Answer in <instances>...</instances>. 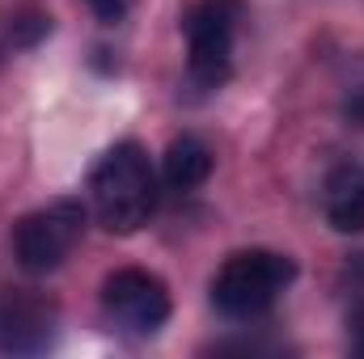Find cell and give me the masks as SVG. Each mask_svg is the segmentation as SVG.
Returning a JSON list of instances; mask_svg holds the SVG:
<instances>
[{
	"label": "cell",
	"mask_w": 364,
	"mask_h": 359,
	"mask_svg": "<svg viewBox=\"0 0 364 359\" xmlns=\"http://www.w3.org/2000/svg\"><path fill=\"white\" fill-rule=\"evenodd\" d=\"M90 211L93 220L114 233V237H132L149 224V216L157 211V190L161 178L149 161V153L136 140H119L110 144L90 170Z\"/></svg>",
	"instance_id": "cell-1"
},
{
	"label": "cell",
	"mask_w": 364,
	"mask_h": 359,
	"mask_svg": "<svg viewBox=\"0 0 364 359\" xmlns=\"http://www.w3.org/2000/svg\"><path fill=\"white\" fill-rule=\"evenodd\" d=\"M296 279V263L279 250H237L212 275V304L225 321H259Z\"/></svg>",
	"instance_id": "cell-2"
},
{
	"label": "cell",
	"mask_w": 364,
	"mask_h": 359,
	"mask_svg": "<svg viewBox=\"0 0 364 359\" xmlns=\"http://www.w3.org/2000/svg\"><path fill=\"white\" fill-rule=\"evenodd\" d=\"M85 220H90V211H85L81 199H51V203L26 211L13 224V237H9L17 267L26 275L60 270L73 258V250H77V241L85 233Z\"/></svg>",
	"instance_id": "cell-3"
},
{
	"label": "cell",
	"mask_w": 364,
	"mask_h": 359,
	"mask_svg": "<svg viewBox=\"0 0 364 359\" xmlns=\"http://www.w3.org/2000/svg\"><path fill=\"white\" fill-rule=\"evenodd\" d=\"M186 72L199 89H220L233 72L237 0H199L186 13Z\"/></svg>",
	"instance_id": "cell-4"
},
{
	"label": "cell",
	"mask_w": 364,
	"mask_h": 359,
	"mask_svg": "<svg viewBox=\"0 0 364 359\" xmlns=\"http://www.w3.org/2000/svg\"><path fill=\"white\" fill-rule=\"evenodd\" d=\"M170 287L161 275L144 267H119L102 279V313L114 321V330L153 338L170 321Z\"/></svg>",
	"instance_id": "cell-5"
},
{
	"label": "cell",
	"mask_w": 364,
	"mask_h": 359,
	"mask_svg": "<svg viewBox=\"0 0 364 359\" xmlns=\"http://www.w3.org/2000/svg\"><path fill=\"white\" fill-rule=\"evenodd\" d=\"M55 334V309L38 296H0V351H43Z\"/></svg>",
	"instance_id": "cell-6"
},
{
	"label": "cell",
	"mask_w": 364,
	"mask_h": 359,
	"mask_svg": "<svg viewBox=\"0 0 364 359\" xmlns=\"http://www.w3.org/2000/svg\"><path fill=\"white\" fill-rule=\"evenodd\" d=\"M322 211H326V224L343 237H356L364 233V165H339L331 170L326 190H322Z\"/></svg>",
	"instance_id": "cell-7"
},
{
	"label": "cell",
	"mask_w": 364,
	"mask_h": 359,
	"mask_svg": "<svg viewBox=\"0 0 364 359\" xmlns=\"http://www.w3.org/2000/svg\"><path fill=\"white\" fill-rule=\"evenodd\" d=\"M212 165H216V157L199 136H178L161 157V186L174 194H191L212 178Z\"/></svg>",
	"instance_id": "cell-8"
},
{
	"label": "cell",
	"mask_w": 364,
	"mask_h": 359,
	"mask_svg": "<svg viewBox=\"0 0 364 359\" xmlns=\"http://www.w3.org/2000/svg\"><path fill=\"white\" fill-rule=\"evenodd\" d=\"M85 4H90V13L97 17V21H119V17L127 13L132 0H85Z\"/></svg>",
	"instance_id": "cell-9"
},
{
	"label": "cell",
	"mask_w": 364,
	"mask_h": 359,
	"mask_svg": "<svg viewBox=\"0 0 364 359\" xmlns=\"http://www.w3.org/2000/svg\"><path fill=\"white\" fill-rule=\"evenodd\" d=\"M352 347L364 355V300L356 304V313H352Z\"/></svg>",
	"instance_id": "cell-10"
}]
</instances>
